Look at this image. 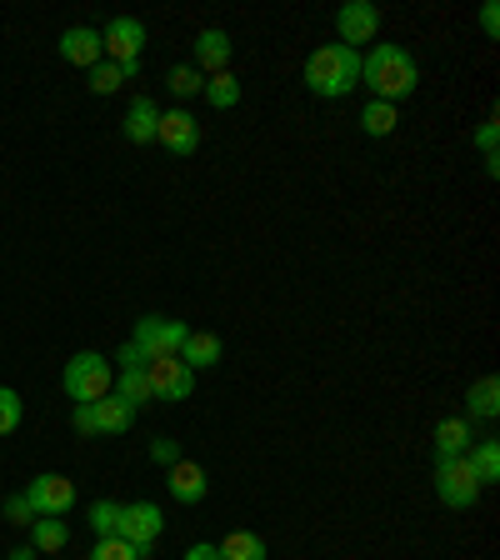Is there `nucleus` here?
Wrapping results in <instances>:
<instances>
[{
	"label": "nucleus",
	"mask_w": 500,
	"mask_h": 560,
	"mask_svg": "<svg viewBox=\"0 0 500 560\" xmlns=\"http://www.w3.org/2000/svg\"><path fill=\"white\" fill-rule=\"evenodd\" d=\"M361 85L371 91V101L400 105L420 85V66L406 46L381 40V46H371V56H361Z\"/></svg>",
	"instance_id": "nucleus-1"
},
{
	"label": "nucleus",
	"mask_w": 500,
	"mask_h": 560,
	"mask_svg": "<svg viewBox=\"0 0 500 560\" xmlns=\"http://www.w3.org/2000/svg\"><path fill=\"white\" fill-rule=\"evenodd\" d=\"M361 85V50L340 46V40H326L305 56V91L321 95V101H340Z\"/></svg>",
	"instance_id": "nucleus-2"
},
{
	"label": "nucleus",
	"mask_w": 500,
	"mask_h": 560,
	"mask_svg": "<svg viewBox=\"0 0 500 560\" xmlns=\"http://www.w3.org/2000/svg\"><path fill=\"white\" fill-rule=\"evenodd\" d=\"M60 385H66V396L75 400V406H85V400H105L111 396V385H116V365H111V355H101V350H81V355H70L66 361Z\"/></svg>",
	"instance_id": "nucleus-3"
},
{
	"label": "nucleus",
	"mask_w": 500,
	"mask_h": 560,
	"mask_svg": "<svg viewBox=\"0 0 500 560\" xmlns=\"http://www.w3.org/2000/svg\"><path fill=\"white\" fill-rule=\"evenodd\" d=\"M435 495H441L445 511H470L480 501V480L470 470L466 455H445L435 460Z\"/></svg>",
	"instance_id": "nucleus-4"
},
{
	"label": "nucleus",
	"mask_w": 500,
	"mask_h": 560,
	"mask_svg": "<svg viewBox=\"0 0 500 560\" xmlns=\"http://www.w3.org/2000/svg\"><path fill=\"white\" fill-rule=\"evenodd\" d=\"M186 330L190 326L171 320V315H140L130 346H136L146 361H165V355H181V346H186Z\"/></svg>",
	"instance_id": "nucleus-5"
},
{
	"label": "nucleus",
	"mask_w": 500,
	"mask_h": 560,
	"mask_svg": "<svg viewBox=\"0 0 500 560\" xmlns=\"http://www.w3.org/2000/svg\"><path fill=\"white\" fill-rule=\"evenodd\" d=\"M146 40H151V31H146V21H136V15H116V21L101 25V50L116 60V66H140Z\"/></svg>",
	"instance_id": "nucleus-6"
},
{
	"label": "nucleus",
	"mask_w": 500,
	"mask_h": 560,
	"mask_svg": "<svg viewBox=\"0 0 500 560\" xmlns=\"http://www.w3.org/2000/svg\"><path fill=\"white\" fill-rule=\"evenodd\" d=\"M375 35H381V11H375L371 0H346L336 11V40L350 50H361L371 46Z\"/></svg>",
	"instance_id": "nucleus-7"
},
{
	"label": "nucleus",
	"mask_w": 500,
	"mask_h": 560,
	"mask_svg": "<svg viewBox=\"0 0 500 560\" xmlns=\"http://www.w3.org/2000/svg\"><path fill=\"white\" fill-rule=\"evenodd\" d=\"M75 480L70 476H56V470H46V476H35L31 480V490H25V501H31V511L35 515H70V505H75Z\"/></svg>",
	"instance_id": "nucleus-8"
},
{
	"label": "nucleus",
	"mask_w": 500,
	"mask_h": 560,
	"mask_svg": "<svg viewBox=\"0 0 500 560\" xmlns=\"http://www.w3.org/2000/svg\"><path fill=\"white\" fill-rule=\"evenodd\" d=\"M165 530V511L155 501H136V505H120V540H130L136 550H151Z\"/></svg>",
	"instance_id": "nucleus-9"
},
{
	"label": "nucleus",
	"mask_w": 500,
	"mask_h": 560,
	"mask_svg": "<svg viewBox=\"0 0 500 560\" xmlns=\"http://www.w3.org/2000/svg\"><path fill=\"white\" fill-rule=\"evenodd\" d=\"M146 375H151L155 400H190V390H196V371H190L186 361H175V355L146 361Z\"/></svg>",
	"instance_id": "nucleus-10"
},
{
	"label": "nucleus",
	"mask_w": 500,
	"mask_h": 560,
	"mask_svg": "<svg viewBox=\"0 0 500 560\" xmlns=\"http://www.w3.org/2000/svg\"><path fill=\"white\" fill-rule=\"evenodd\" d=\"M231 50L235 40L221 31V25H206V31L190 40V66L200 70V75H221V70H231Z\"/></svg>",
	"instance_id": "nucleus-11"
},
{
	"label": "nucleus",
	"mask_w": 500,
	"mask_h": 560,
	"mask_svg": "<svg viewBox=\"0 0 500 560\" xmlns=\"http://www.w3.org/2000/svg\"><path fill=\"white\" fill-rule=\"evenodd\" d=\"M155 140H161L171 155H196L200 151V120L190 116V110H161V130H155Z\"/></svg>",
	"instance_id": "nucleus-12"
},
{
	"label": "nucleus",
	"mask_w": 500,
	"mask_h": 560,
	"mask_svg": "<svg viewBox=\"0 0 500 560\" xmlns=\"http://www.w3.org/2000/svg\"><path fill=\"white\" fill-rule=\"evenodd\" d=\"M60 60H66V66H81V70L101 66V60H105L101 31H91V25H70V31L60 35Z\"/></svg>",
	"instance_id": "nucleus-13"
},
{
	"label": "nucleus",
	"mask_w": 500,
	"mask_h": 560,
	"mask_svg": "<svg viewBox=\"0 0 500 560\" xmlns=\"http://www.w3.org/2000/svg\"><path fill=\"white\" fill-rule=\"evenodd\" d=\"M165 486H171V495L181 505H200V501H206V490H210V480H206V470H200L196 460H186V455H181V460L171 466V480H165Z\"/></svg>",
	"instance_id": "nucleus-14"
},
{
	"label": "nucleus",
	"mask_w": 500,
	"mask_h": 560,
	"mask_svg": "<svg viewBox=\"0 0 500 560\" xmlns=\"http://www.w3.org/2000/svg\"><path fill=\"white\" fill-rule=\"evenodd\" d=\"M175 361H186L190 371H210V365L225 361V340L210 336V330H186V346H181Z\"/></svg>",
	"instance_id": "nucleus-15"
},
{
	"label": "nucleus",
	"mask_w": 500,
	"mask_h": 560,
	"mask_svg": "<svg viewBox=\"0 0 500 560\" xmlns=\"http://www.w3.org/2000/svg\"><path fill=\"white\" fill-rule=\"evenodd\" d=\"M470 445H476V420L445 416L441 425H435V460H445V455H466Z\"/></svg>",
	"instance_id": "nucleus-16"
},
{
	"label": "nucleus",
	"mask_w": 500,
	"mask_h": 560,
	"mask_svg": "<svg viewBox=\"0 0 500 560\" xmlns=\"http://www.w3.org/2000/svg\"><path fill=\"white\" fill-rule=\"evenodd\" d=\"M155 130H161V105H155L151 95H136L126 110V140L130 145H151Z\"/></svg>",
	"instance_id": "nucleus-17"
},
{
	"label": "nucleus",
	"mask_w": 500,
	"mask_h": 560,
	"mask_svg": "<svg viewBox=\"0 0 500 560\" xmlns=\"http://www.w3.org/2000/svg\"><path fill=\"white\" fill-rule=\"evenodd\" d=\"M91 410H95V435H126L130 425H136V410H130L116 390L105 400H91Z\"/></svg>",
	"instance_id": "nucleus-18"
},
{
	"label": "nucleus",
	"mask_w": 500,
	"mask_h": 560,
	"mask_svg": "<svg viewBox=\"0 0 500 560\" xmlns=\"http://www.w3.org/2000/svg\"><path fill=\"white\" fill-rule=\"evenodd\" d=\"M500 416V381L496 375H480L466 390V420H496Z\"/></svg>",
	"instance_id": "nucleus-19"
},
{
	"label": "nucleus",
	"mask_w": 500,
	"mask_h": 560,
	"mask_svg": "<svg viewBox=\"0 0 500 560\" xmlns=\"http://www.w3.org/2000/svg\"><path fill=\"white\" fill-rule=\"evenodd\" d=\"M111 390H116V396L126 400L130 410H140V406H151V400H155L146 365H136V371H116V385H111Z\"/></svg>",
	"instance_id": "nucleus-20"
},
{
	"label": "nucleus",
	"mask_w": 500,
	"mask_h": 560,
	"mask_svg": "<svg viewBox=\"0 0 500 560\" xmlns=\"http://www.w3.org/2000/svg\"><path fill=\"white\" fill-rule=\"evenodd\" d=\"M31 546L40 556H60L70 546V525L56 521V515H40V521H31Z\"/></svg>",
	"instance_id": "nucleus-21"
},
{
	"label": "nucleus",
	"mask_w": 500,
	"mask_h": 560,
	"mask_svg": "<svg viewBox=\"0 0 500 560\" xmlns=\"http://www.w3.org/2000/svg\"><path fill=\"white\" fill-rule=\"evenodd\" d=\"M216 550H221V560H270L266 540L256 530H231L225 540H216Z\"/></svg>",
	"instance_id": "nucleus-22"
},
{
	"label": "nucleus",
	"mask_w": 500,
	"mask_h": 560,
	"mask_svg": "<svg viewBox=\"0 0 500 560\" xmlns=\"http://www.w3.org/2000/svg\"><path fill=\"white\" fill-rule=\"evenodd\" d=\"M466 460H470V470H476L480 490L500 480V441H490V435H486V441H476V445L466 451Z\"/></svg>",
	"instance_id": "nucleus-23"
},
{
	"label": "nucleus",
	"mask_w": 500,
	"mask_h": 560,
	"mask_svg": "<svg viewBox=\"0 0 500 560\" xmlns=\"http://www.w3.org/2000/svg\"><path fill=\"white\" fill-rule=\"evenodd\" d=\"M206 95L216 110H235L241 105V81H235V70H221V75H206Z\"/></svg>",
	"instance_id": "nucleus-24"
},
{
	"label": "nucleus",
	"mask_w": 500,
	"mask_h": 560,
	"mask_svg": "<svg viewBox=\"0 0 500 560\" xmlns=\"http://www.w3.org/2000/svg\"><path fill=\"white\" fill-rule=\"evenodd\" d=\"M400 126V116H396V105H385V101H365V110H361V130L365 136H391V130Z\"/></svg>",
	"instance_id": "nucleus-25"
},
{
	"label": "nucleus",
	"mask_w": 500,
	"mask_h": 560,
	"mask_svg": "<svg viewBox=\"0 0 500 560\" xmlns=\"http://www.w3.org/2000/svg\"><path fill=\"white\" fill-rule=\"evenodd\" d=\"M165 91H171L175 101H190V95L206 91V75H200L196 66H171V75H165Z\"/></svg>",
	"instance_id": "nucleus-26"
},
{
	"label": "nucleus",
	"mask_w": 500,
	"mask_h": 560,
	"mask_svg": "<svg viewBox=\"0 0 500 560\" xmlns=\"http://www.w3.org/2000/svg\"><path fill=\"white\" fill-rule=\"evenodd\" d=\"M85 85H91L95 95H116L120 85H126V70H120L116 60H101V66H91V81Z\"/></svg>",
	"instance_id": "nucleus-27"
},
{
	"label": "nucleus",
	"mask_w": 500,
	"mask_h": 560,
	"mask_svg": "<svg viewBox=\"0 0 500 560\" xmlns=\"http://www.w3.org/2000/svg\"><path fill=\"white\" fill-rule=\"evenodd\" d=\"M25 420V400L15 396L11 385H0V435H15Z\"/></svg>",
	"instance_id": "nucleus-28"
},
{
	"label": "nucleus",
	"mask_w": 500,
	"mask_h": 560,
	"mask_svg": "<svg viewBox=\"0 0 500 560\" xmlns=\"http://www.w3.org/2000/svg\"><path fill=\"white\" fill-rule=\"evenodd\" d=\"M91 530H95V540L116 536L120 530V501H95L91 505Z\"/></svg>",
	"instance_id": "nucleus-29"
},
{
	"label": "nucleus",
	"mask_w": 500,
	"mask_h": 560,
	"mask_svg": "<svg viewBox=\"0 0 500 560\" xmlns=\"http://www.w3.org/2000/svg\"><path fill=\"white\" fill-rule=\"evenodd\" d=\"M496 140H500V126H496V116H490V120H480V126H476V151H480V161H486V171L490 175H496L500 171V151H496Z\"/></svg>",
	"instance_id": "nucleus-30"
},
{
	"label": "nucleus",
	"mask_w": 500,
	"mask_h": 560,
	"mask_svg": "<svg viewBox=\"0 0 500 560\" xmlns=\"http://www.w3.org/2000/svg\"><path fill=\"white\" fill-rule=\"evenodd\" d=\"M146 550H136L130 540H120V536H105V540H95V550H91V560H140Z\"/></svg>",
	"instance_id": "nucleus-31"
},
{
	"label": "nucleus",
	"mask_w": 500,
	"mask_h": 560,
	"mask_svg": "<svg viewBox=\"0 0 500 560\" xmlns=\"http://www.w3.org/2000/svg\"><path fill=\"white\" fill-rule=\"evenodd\" d=\"M151 460H155V466H165V470H171L175 460H181V445H175L171 435H155V441H151Z\"/></svg>",
	"instance_id": "nucleus-32"
},
{
	"label": "nucleus",
	"mask_w": 500,
	"mask_h": 560,
	"mask_svg": "<svg viewBox=\"0 0 500 560\" xmlns=\"http://www.w3.org/2000/svg\"><path fill=\"white\" fill-rule=\"evenodd\" d=\"M5 521H11V525H31V521H40V515L31 511V501H25V490L5 501Z\"/></svg>",
	"instance_id": "nucleus-33"
},
{
	"label": "nucleus",
	"mask_w": 500,
	"mask_h": 560,
	"mask_svg": "<svg viewBox=\"0 0 500 560\" xmlns=\"http://www.w3.org/2000/svg\"><path fill=\"white\" fill-rule=\"evenodd\" d=\"M70 425H75V431H81V435H95V410H91V400H85V406H75V410H70Z\"/></svg>",
	"instance_id": "nucleus-34"
},
{
	"label": "nucleus",
	"mask_w": 500,
	"mask_h": 560,
	"mask_svg": "<svg viewBox=\"0 0 500 560\" xmlns=\"http://www.w3.org/2000/svg\"><path fill=\"white\" fill-rule=\"evenodd\" d=\"M480 31H486V40H496V35H500V11H496V0H486V5H480Z\"/></svg>",
	"instance_id": "nucleus-35"
},
{
	"label": "nucleus",
	"mask_w": 500,
	"mask_h": 560,
	"mask_svg": "<svg viewBox=\"0 0 500 560\" xmlns=\"http://www.w3.org/2000/svg\"><path fill=\"white\" fill-rule=\"evenodd\" d=\"M136 365H146V355H140L136 346H120L116 350V371H136Z\"/></svg>",
	"instance_id": "nucleus-36"
},
{
	"label": "nucleus",
	"mask_w": 500,
	"mask_h": 560,
	"mask_svg": "<svg viewBox=\"0 0 500 560\" xmlns=\"http://www.w3.org/2000/svg\"><path fill=\"white\" fill-rule=\"evenodd\" d=\"M181 560H221V550L210 546V540H200V546H190V550H186V556H181Z\"/></svg>",
	"instance_id": "nucleus-37"
},
{
	"label": "nucleus",
	"mask_w": 500,
	"mask_h": 560,
	"mask_svg": "<svg viewBox=\"0 0 500 560\" xmlns=\"http://www.w3.org/2000/svg\"><path fill=\"white\" fill-rule=\"evenodd\" d=\"M11 560H40V550H35V546H15Z\"/></svg>",
	"instance_id": "nucleus-38"
}]
</instances>
